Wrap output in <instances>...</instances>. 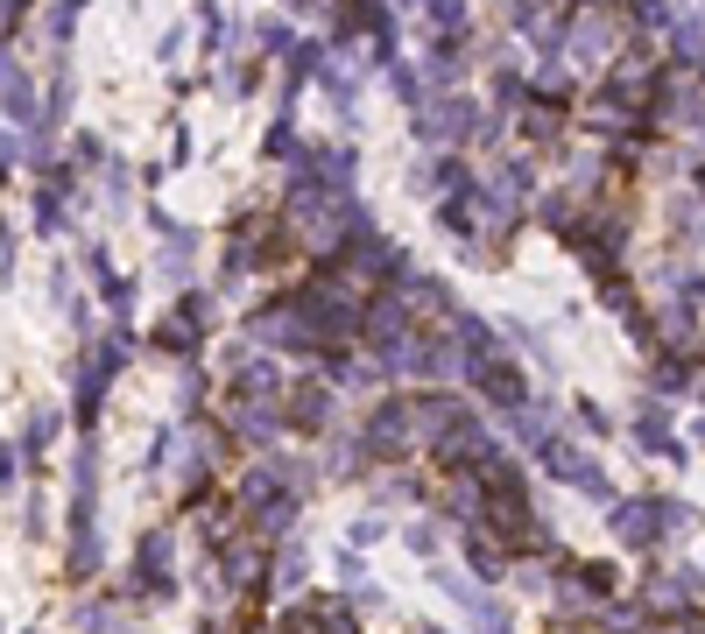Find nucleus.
Masks as SVG:
<instances>
[{
  "label": "nucleus",
  "mask_w": 705,
  "mask_h": 634,
  "mask_svg": "<svg viewBox=\"0 0 705 634\" xmlns=\"http://www.w3.org/2000/svg\"><path fill=\"white\" fill-rule=\"evenodd\" d=\"M64 571L71 579H100V564H106V550H100V445H79V458H71V536H64Z\"/></svg>",
  "instance_id": "1"
},
{
  "label": "nucleus",
  "mask_w": 705,
  "mask_h": 634,
  "mask_svg": "<svg viewBox=\"0 0 705 634\" xmlns=\"http://www.w3.org/2000/svg\"><path fill=\"white\" fill-rule=\"evenodd\" d=\"M353 437H360V451H367V466H374V472L403 466V458L416 451V416H409V395H381Z\"/></svg>",
  "instance_id": "2"
},
{
  "label": "nucleus",
  "mask_w": 705,
  "mask_h": 634,
  "mask_svg": "<svg viewBox=\"0 0 705 634\" xmlns=\"http://www.w3.org/2000/svg\"><path fill=\"white\" fill-rule=\"evenodd\" d=\"M473 127H480V106H473V92H431V100L409 113V134H416L424 148H437V156L466 148Z\"/></svg>",
  "instance_id": "3"
},
{
  "label": "nucleus",
  "mask_w": 705,
  "mask_h": 634,
  "mask_svg": "<svg viewBox=\"0 0 705 634\" xmlns=\"http://www.w3.org/2000/svg\"><path fill=\"white\" fill-rule=\"evenodd\" d=\"M219 332V297L212 290H184L177 297V311H169L163 324H156V353H169V360H198V345Z\"/></svg>",
  "instance_id": "4"
},
{
  "label": "nucleus",
  "mask_w": 705,
  "mask_h": 634,
  "mask_svg": "<svg viewBox=\"0 0 705 634\" xmlns=\"http://www.w3.org/2000/svg\"><path fill=\"white\" fill-rule=\"evenodd\" d=\"M127 592H135V606L177 600V543H169V529H148L135 543V557H127Z\"/></svg>",
  "instance_id": "5"
},
{
  "label": "nucleus",
  "mask_w": 705,
  "mask_h": 634,
  "mask_svg": "<svg viewBox=\"0 0 705 634\" xmlns=\"http://www.w3.org/2000/svg\"><path fill=\"white\" fill-rule=\"evenodd\" d=\"M247 339L255 345H269V353H290V360H325V339L303 324V311L290 297H276V303H261L255 318H247Z\"/></svg>",
  "instance_id": "6"
},
{
  "label": "nucleus",
  "mask_w": 705,
  "mask_h": 634,
  "mask_svg": "<svg viewBox=\"0 0 705 634\" xmlns=\"http://www.w3.org/2000/svg\"><path fill=\"white\" fill-rule=\"evenodd\" d=\"M466 381H473V395H480V402H494L501 416L529 402V374H522V360L508 353V345H494V353L466 360Z\"/></svg>",
  "instance_id": "7"
},
{
  "label": "nucleus",
  "mask_w": 705,
  "mask_h": 634,
  "mask_svg": "<svg viewBox=\"0 0 705 634\" xmlns=\"http://www.w3.org/2000/svg\"><path fill=\"white\" fill-rule=\"evenodd\" d=\"M431 451H437V466H445V472H480L487 458L501 451V437H494V430H487V423L473 416V409H459V416L445 423V437H437Z\"/></svg>",
  "instance_id": "8"
},
{
  "label": "nucleus",
  "mask_w": 705,
  "mask_h": 634,
  "mask_svg": "<svg viewBox=\"0 0 705 634\" xmlns=\"http://www.w3.org/2000/svg\"><path fill=\"white\" fill-rule=\"evenodd\" d=\"M332 416H339V388L325 374L290 381V395H282V423H290L297 437H332Z\"/></svg>",
  "instance_id": "9"
},
{
  "label": "nucleus",
  "mask_w": 705,
  "mask_h": 634,
  "mask_svg": "<svg viewBox=\"0 0 705 634\" xmlns=\"http://www.w3.org/2000/svg\"><path fill=\"white\" fill-rule=\"evenodd\" d=\"M537 458H543V472H550V479H564V487H579L585 501H614V479H606V466H600L593 451L564 445V437H550V445H543Z\"/></svg>",
  "instance_id": "10"
},
{
  "label": "nucleus",
  "mask_w": 705,
  "mask_h": 634,
  "mask_svg": "<svg viewBox=\"0 0 705 634\" xmlns=\"http://www.w3.org/2000/svg\"><path fill=\"white\" fill-rule=\"evenodd\" d=\"M650 113H656V127H698L705 121V85L692 79V71H656Z\"/></svg>",
  "instance_id": "11"
},
{
  "label": "nucleus",
  "mask_w": 705,
  "mask_h": 634,
  "mask_svg": "<svg viewBox=\"0 0 705 634\" xmlns=\"http://www.w3.org/2000/svg\"><path fill=\"white\" fill-rule=\"evenodd\" d=\"M0 121L14 134H43V92L22 71V56H0Z\"/></svg>",
  "instance_id": "12"
},
{
  "label": "nucleus",
  "mask_w": 705,
  "mask_h": 634,
  "mask_svg": "<svg viewBox=\"0 0 705 634\" xmlns=\"http://www.w3.org/2000/svg\"><path fill=\"white\" fill-rule=\"evenodd\" d=\"M198 254H205V240L190 233V226H169V233H156V282H163L169 297L198 290Z\"/></svg>",
  "instance_id": "13"
},
{
  "label": "nucleus",
  "mask_w": 705,
  "mask_h": 634,
  "mask_svg": "<svg viewBox=\"0 0 705 634\" xmlns=\"http://www.w3.org/2000/svg\"><path fill=\"white\" fill-rule=\"evenodd\" d=\"M606 529H614L621 550H656V543H663V501H656V493L614 501V508H606Z\"/></svg>",
  "instance_id": "14"
},
{
  "label": "nucleus",
  "mask_w": 705,
  "mask_h": 634,
  "mask_svg": "<svg viewBox=\"0 0 705 634\" xmlns=\"http://www.w3.org/2000/svg\"><path fill=\"white\" fill-rule=\"evenodd\" d=\"M564 35H571V56H579V64H606L614 43H621V14L614 8H571Z\"/></svg>",
  "instance_id": "15"
},
{
  "label": "nucleus",
  "mask_w": 705,
  "mask_h": 634,
  "mask_svg": "<svg viewBox=\"0 0 705 634\" xmlns=\"http://www.w3.org/2000/svg\"><path fill=\"white\" fill-rule=\"evenodd\" d=\"M226 423H234V437L240 445H255V451H269L290 423H282V402H255V395H226Z\"/></svg>",
  "instance_id": "16"
},
{
  "label": "nucleus",
  "mask_w": 705,
  "mask_h": 634,
  "mask_svg": "<svg viewBox=\"0 0 705 634\" xmlns=\"http://www.w3.org/2000/svg\"><path fill=\"white\" fill-rule=\"evenodd\" d=\"M297 169L318 177V184H332V190H353L360 184V142H311Z\"/></svg>",
  "instance_id": "17"
},
{
  "label": "nucleus",
  "mask_w": 705,
  "mask_h": 634,
  "mask_svg": "<svg viewBox=\"0 0 705 634\" xmlns=\"http://www.w3.org/2000/svg\"><path fill=\"white\" fill-rule=\"evenodd\" d=\"M303 579H311V550H303L297 536H282L269 550V585H261V600H297Z\"/></svg>",
  "instance_id": "18"
},
{
  "label": "nucleus",
  "mask_w": 705,
  "mask_h": 634,
  "mask_svg": "<svg viewBox=\"0 0 705 634\" xmlns=\"http://www.w3.org/2000/svg\"><path fill=\"white\" fill-rule=\"evenodd\" d=\"M635 451H650V458H663V466H684V445H677V430H671V416H663V402H650V409L635 416Z\"/></svg>",
  "instance_id": "19"
},
{
  "label": "nucleus",
  "mask_w": 705,
  "mask_h": 634,
  "mask_svg": "<svg viewBox=\"0 0 705 634\" xmlns=\"http://www.w3.org/2000/svg\"><path fill=\"white\" fill-rule=\"evenodd\" d=\"M437 515H452L459 529L487 522V487H480V472H452V487L437 493Z\"/></svg>",
  "instance_id": "20"
},
{
  "label": "nucleus",
  "mask_w": 705,
  "mask_h": 634,
  "mask_svg": "<svg viewBox=\"0 0 705 634\" xmlns=\"http://www.w3.org/2000/svg\"><path fill=\"white\" fill-rule=\"evenodd\" d=\"M466 571H473L480 585H501V579H508V550H501V536H494L487 522L466 529Z\"/></svg>",
  "instance_id": "21"
},
{
  "label": "nucleus",
  "mask_w": 705,
  "mask_h": 634,
  "mask_svg": "<svg viewBox=\"0 0 705 634\" xmlns=\"http://www.w3.org/2000/svg\"><path fill=\"white\" fill-rule=\"evenodd\" d=\"M466 402L459 395H445V388H424V395H409V416H416V445H437L445 437V423L459 416Z\"/></svg>",
  "instance_id": "22"
},
{
  "label": "nucleus",
  "mask_w": 705,
  "mask_h": 634,
  "mask_svg": "<svg viewBox=\"0 0 705 634\" xmlns=\"http://www.w3.org/2000/svg\"><path fill=\"white\" fill-rule=\"evenodd\" d=\"M71 106H79V79H71V56L50 64V85H43V127H64Z\"/></svg>",
  "instance_id": "23"
},
{
  "label": "nucleus",
  "mask_w": 705,
  "mask_h": 634,
  "mask_svg": "<svg viewBox=\"0 0 705 634\" xmlns=\"http://www.w3.org/2000/svg\"><path fill=\"white\" fill-rule=\"evenodd\" d=\"M550 423H558L550 402H522V409H508V437H516L522 451H543L550 445Z\"/></svg>",
  "instance_id": "24"
},
{
  "label": "nucleus",
  "mask_w": 705,
  "mask_h": 634,
  "mask_svg": "<svg viewBox=\"0 0 705 634\" xmlns=\"http://www.w3.org/2000/svg\"><path fill=\"white\" fill-rule=\"evenodd\" d=\"M79 14H85V0H43V22H35V35L64 56L71 50V35H79Z\"/></svg>",
  "instance_id": "25"
},
{
  "label": "nucleus",
  "mask_w": 705,
  "mask_h": 634,
  "mask_svg": "<svg viewBox=\"0 0 705 634\" xmlns=\"http://www.w3.org/2000/svg\"><path fill=\"white\" fill-rule=\"evenodd\" d=\"M487 92H494V113H508V121H516V113L537 100V92H529V79H522V64H494V79H487Z\"/></svg>",
  "instance_id": "26"
},
{
  "label": "nucleus",
  "mask_w": 705,
  "mask_h": 634,
  "mask_svg": "<svg viewBox=\"0 0 705 634\" xmlns=\"http://www.w3.org/2000/svg\"><path fill=\"white\" fill-rule=\"evenodd\" d=\"M318 85H325L332 113L353 127V121H360V71H346V64H325V71H318Z\"/></svg>",
  "instance_id": "27"
},
{
  "label": "nucleus",
  "mask_w": 705,
  "mask_h": 634,
  "mask_svg": "<svg viewBox=\"0 0 705 634\" xmlns=\"http://www.w3.org/2000/svg\"><path fill=\"white\" fill-rule=\"evenodd\" d=\"M374 508H381V515H395V508H424V479L403 472V466H388V472H381V487H374Z\"/></svg>",
  "instance_id": "28"
},
{
  "label": "nucleus",
  "mask_w": 705,
  "mask_h": 634,
  "mask_svg": "<svg viewBox=\"0 0 705 634\" xmlns=\"http://www.w3.org/2000/svg\"><path fill=\"white\" fill-rule=\"evenodd\" d=\"M56 430H64V416H56L50 402H35V409H29V430H22V466H43Z\"/></svg>",
  "instance_id": "29"
},
{
  "label": "nucleus",
  "mask_w": 705,
  "mask_h": 634,
  "mask_svg": "<svg viewBox=\"0 0 705 634\" xmlns=\"http://www.w3.org/2000/svg\"><path fill=\"white\" fill-rule=\"evenodd\" d=\"M325 479H360V472H374L367 466V451H360V437L346 430V437H325V466H318Z\"/></svg>",
  "instance_id": "30"
},
{
  "label": "nucleus",
  "mask_w": 705,
  "mask_h": 634,
  "mask_svg": "<svg viewBox=\"0 0 705 634\" xmlns=\"http://www.w3.org/2000/svg\"><path fill=\"white\" fill-rule=\"evenodd\" d=\"M247 35H255V56H269V64H282V56L297 50V29H290V14H261V22L247 29Z\"/></svg>",
  "instance_id": "31"
},
{
  "label": "nucleus",
  "mask_w": 705,
  "mask_h": 634,
  "mask_svg": "<svg viewBox=\"0 0 705 634\" xmlns=\"http://www.w3.org/2000/svg\"><path fill=\"white\" fill-rule=\"evenodd\" d=\"M424 22L437 29V43H473V29H466V0H424Z\"/></svg>",
  "instance_id": "32"
},
{
  "label": "nucleus",
  "mask_w": 705,
  "mask_h": 634,
  "mask_svg": "<svg viewBox=\"0 0 705 634\" xmlns=\"http://www.w3.org/2000/svg\"><path fill=\"white\" fill-rule=\"evenodd\" d=\"M381 79H388V92H395V106H403V113H416V106H424V100H431V85H424V71H416V64H409V56H395V64H388V71H381Z\"/></svg>",
  "instance_id": "33"
},
{
  "label": "nucleus",
  "mask_w": 705,
  "mask_h": 634,
  "mask_svg": "<svg viewBox=\"0 0 705 634\" xmlns=\"http://www.w3.org/2000/svg\"><path fill=\"white\" fill-rule=\"evenodd\" d=\"M303 148H311V142H303V134H297L290 121H276L269 134H261V156L282 163V169H297V163H303Z\"/></svg>",
  "instance_id": "34"
},
{
  "label": "nucleus",
  "mask_w": 705,
  "mask_h": 634,
  "mask_svg": "<svg viewBox=\"0 0 705 634\" xmlns=\"http://www.w3.org/2000/svg\"><path fill=\"white\" fill-rule=\"evenodd\" d=\"M671 50L692 56V64H705V8L698 14H671Z\"/></svg>",
  "instance_id": "35"
},
{
  "label": "nucleus",
  "mask_w": 705,
  "mask_h": 634,
  "mask_svg": "<svg viewBox=\"0 0 705 634\" xmlns=\"http://www.w3.org/2000/svg\"><path fill=\"white\" fill-rule=\"evenodd\" d=\"M403 543H409V557H424V564H437L445 536H437V522H431V515H409V522H403Z\"/></svg>",
  "instance_id": "36"
},
{
  "label": "nucleus",
  "mask_w": 705,
  "mask_h": 634,
  "mask_svg": "<svg viewBox=\"0 0 705 634\" xmlns=\"http://www.w3.org/2000/svg\"><path fill=\"white\" fill-rule=\"evenodd\" d=\"M466 621H473V634H516V613L494 600V592H480V606H473Z\"/></svg>",
  "instance_id": "37"
},
{
  "label": "nucleus",
  "mask_w": 705,
  "mask_h": 634,
  "mask_svg": "<svg viewBox=\"0 0 705 634\" xmlns=\"http://www.w3.org/2000/svg\"><path fill=\"white\" fill-rule=\"evenodd\" d=\"M671 233L705 240V198H671Z\"/></svg>",
  "instance_id": "38"
},
{
  "label": "nucleus",
  "mask_w": 705,
  "mask_h": 634,
  "mask_svg": "<svg viewBox=\"0 0 705 634\" xmlns=\"http://www.w3.org/2000/svg\"><path fill=\"white\" fill-rule=\"evenodd\" d=\"M79 261H85V282H92V290H100V297L113 290V282H121V268H113V254H106V247H100V240H92V247H85V254H79Z\"/></svg>",
  "instance_id": "39"
},
{
  "label": "nucleus",
  "mask_w": 705,
  "mask_h": 634,
  "mask_svg": "<svg viewBox=\"0 0 705 634\" xmlns=\"http://www.w3.org/2000/svg\"><path fill=\"white\" fill-rule=\"evenodd\" d=\"M71 627H79V634H121L113 613H106V600H79V606H71Z\"/></svg>",
  "instance_id": "40"
},
{
  "label": "nucleus",
  "mask_w": 705,
  "mask_h": 634,
  "mask_svg": "<svg viewBox=\"0 0 705 634\" xmlns=\"http://www.w3.org/2000/svg\"><path fill=\"white\" fill-rule=\"evenodd\" d=\"M177 402H184V416L205 402V367H198V360H177Z\"/></svg>",
  "instance_id": "41"
},
{
  "label": "nucleus",
  "mask_w": 705,
  "mask_h": 634,
  "mask_svg": "<svg viewBox=\"0 0 705 634\" xmlns=\"http://www.w3.org/2000/svg\"><path fill=\"white\" fill-rule=\"evenodd\" d=\"M388 529H395V522H388V515L374 508V515H360V522L346 529V543H353V550H374V543H381V536H388Z\"/></svg>",
  "instance_id": "42"
},
{
  "label": "nucleus",
  "mask_w": 705,
  "mask_h": 634,
  "mask_svg": "<svg viewBox=\"0 0 705 634\" xmlns=\"http://www.w3.org/2000/svg\"><path fill=\"white\" fill-rule=\"evenodd\" d=\"M71 163H79V169H106L113 148L100 142V134H79V142H71Z\"/></svg>",
  "instance_id": "43"
},
{
  "label": "nucleus",
  "mask_w": 705,
  "mask_h": 634,
  "mask_svg": "<svg viewBox=\"0 0 705 634\" xmlns=\"http://www.w3.org/2000/svg\"><path fill=\"white\" fill-rule=\"evenodd\" d=\"M628 14H635L650 35H671V8H663V0H628Z\"/></svg>",
  "instance_id": "44"
},
{
  "label": "nucleus",
  "mask_w": 705,
  "mask_h": 634,
  "mask_svg": "<svg viewBox=\"0 0 705 634\" xmlns=\"http://www.w3.org/2000/svg\"><path fill=\"white\" fill-rule=\"evenodd\" d=\"M332 571H339V585H353V592H360V585H367V557H360L353 543H346V550H339V557H332Z\"/></svg>",
  "instance_id": "45"
},
{
  "label": "nucleus",
  "mask_w": 705,
  "mask_h": 634,
  "mask_svg": "<svg viewBox=\"0 0 705 634\" xmlns=\"http://www.w3.org/2000/svg\"><path fill=\"white\" fill-rule=\"evenodd\" d=\"M0 493H22V445L0 437Z\"/></svg>",
  "instance_id": "46"
},
{
  "label": "nucleus",
  "mask_w": 705,
  "mask_h": 634,
  "mask_svg": "<svg viewBox=\"0 0 705 634\" xmlns=\"http://www.w3.org/2000/svg\"><path fill=\"white\" fill-rule=\"evenodd\" d=\"M501 345H522V353H537V360L550 353V345H543V332H529L522 318H508V324H501Z\"/></svg>",
  "instance_id": "47"
},
{
  "label": "nucleus",
  "mask_w": 705,
  "mask_h": 634,
  "mask_svg": "<svg viewBox=\"0 0 705 634\" xmlns=\"http://www.w3.org/2000/svg\"><path fill=\"white\" fill-rule=\"evenodd\" d=\"M22 142H29V134H0V184L22 169Z\"/></svg>",
  "instance_id": "48"
},
{
  "label": "nucleus",
  "mask_w": 705,
  "mask_h": 634,
  "mask_svg": "<svg viewBox=\"0 0 705 634\" xmlns=\"http://www.w3.org/2000/svg\"><path fill=\"white\" fill-rule=\"evenodd\" d=\"M29 8H35V0H0V35H22Z\"/></svg>",
  "instance_id": "49"
},
{
  "label": "nucleus",
  "mask_w": 705,
  "mask_h": 634,
  "mask_svg": "<svg viewBox=\"0 0 705 634\" xmlns=\"http://www.w3.org/2000/svg\"><path fill=\"white\" fill-rule=\"evenodd\" d=\"M579 423H585V430H593V437H614V416H606L600 402H579Z\"/></svg>",
  "instance_id": "50"
},
{
  "label": "nucleus",
  "mask_w": 705,
  "mask_h": 634,
  "mask_svg": "<svg viewBox=\"0 0 705 634\" xmlns=\"http://www.w3.org/2000/svg\"><path fill=\"white\" fill-rule=\"evenodd\" d=\"M14 282V226H0V290Z\"/></svg>",
  "instance_id": "51"
},
{
  "label": "nucleus",
  "mask_w": 705,
  "mask_h": 634,
  "mask_svg": "<svg viewBox=\"0 0 705 634\" xmlns=\"http://www.w3.org/2000/svg\"><path fill=\"white\" fill-rule=\"evenodd\" d=\"M282 8H290V14H303V8H318V0H282Z\"/></svg>",
  "instance_id": "52"
},
{
  "label": "nucleus",
  "mask_w": 705,
  "mask_h": 634,
  "mask_svg": "<svg viewBox=\"0 0 705 634\" xmlns=\"http://www.w3.org/2000/svg\"><path fill=\"white\" fill-rule=\"evenodd\" d=\"M416 634H445V627H416Z\"/></svg>",
  "instance_id": "53"
},
{
  "label": "nucleus",
  "mask_w": 705,
  "mask_h": 634,
  "mask_svg": "<svg viewBox=\"0 0 705 634\" xmlns=\"http://www.w3.org/2000/svg\"><path fill=\"white\" fill-rule=\"evenodd\" d=\"M698 445H705V423H698Z\"/></svg>",
  "instance_id": "54"
}]
</instances>
